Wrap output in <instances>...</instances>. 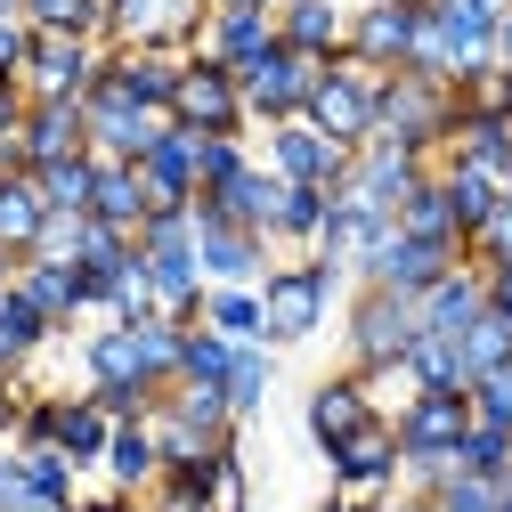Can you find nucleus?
Listing matches in <instances>:
<instances>
[{
  "mask_svg": "<svg viewBox=\"0 0 512 512\" xmlns=\"http://www.w3.org/2000/svg\"><path fill=\"white\" fill-rule=\"evenodd\" d=\"M139 277L155 285L163 317H179V326H204V261H196V204L187 212H147L139 228Z\"/></svg>",
  "mask_w": 512,
  "mask_h": 512,
  "instance_id": "1",
  "label": "nucleus"
},
{
  "mask_svg": "<svg viewBox=\"0 0 512 512\" xmlns=\"http://www.w3.org/2000/svg\"><path fill=\"white\" fill-rule=\"evenodd\" d=\"M456 114H464V90L456 82H431V74H382V131L374 139H391L407 155H447V139H456Z\"/></svg>",
  "mask_w": 512,
  "mask_h": 512,
  "instance_id": "2",
  "label": "nucleus"
},
{
  "mask_svg": "<svg viewBox=\"0 0 512 512\" xmlns=\"http://www.w3.org/2000/svg\"><path fill=\"white\" fill-rule=\"evenodd\" d=\"M399 456H407V488H439L456 472V439L472 431V391H415L399 415Z\"/></svg>",
  "mask_w": 512,
  "mask_h": 512,
  "instance_id": "3",
  "label": "nucleus"
},
{
  "mask_svg": "<svg viewBox=\"0 0 512 512\" xmlns=\"http://www.w3.org/2000/svg\"><path fill=\"white\" fill-rule=\"evenodd\" d=\"M342 277H350V269L317 261V252H301V261H277V269L261 277V301H269V350H293V342H309L317 326H326L334 301H342Z\"/></svg>",
  "mask_w": 512,
  "mask_h": 512,
  "instance_id": "4",
  "label": "nucleus"
},
{
  "mask_svg": "<svg viewBox=\"0 0 512 512\" xmlns=\"http://www.w3.org/2000/svg\"><path fill=\"white\" fill-rule=\"evenodd\" d=\"M301 122H317V131H326L334 147H374V131H382V74H366L358 57L342 49L326 74H317V90H309V114Z\"/></svg>",
  "mask_w": 512,
  "mask_h": 512,
  "instance_id": "5",
  "label": "nucleus"
},
{
  "mask_svg": "<svg viewBox=\"0 0 512 512\" xmlns=\"http://www.w3.org/2000/svg\"><path fill=\"white\" fill-rule=\"evenodd\" d=\"M342 334H350V374L399 366V358H407V342L423 334V301L382 293V285H358V293H350V317H342Z\"/></svg>",
  "mask_w": 512,
  "mask_h": 512,
  "instance_id": "6",
  "label": "nucleus"
},
{
  "mask_svg": "<svg viewBox=\"0 0 512 512\" xmlns=\"http://www.w3.org/2000/svg\"><path fill=\"white\" fill-rule=\"evenodd\" d=\"M317 74H326V66H317V57H301V49H269L261 57V66H244L236 74V90H244V122H252V131H277V122H301L309 114V90H317Z\"/></svg>",
  "mask_w": 512,
  "mask_h": 512,
  "instance_id": "7",
  "label": "nucleus"
},
{
  "mask_svg": "<svg viewBox=\"0 0 512 512\" xmlns=\"http://www.w3.org/2000/svg\"><path fill=\"white\" fill-rule=\"evenodd\" d=\"M155 439H163V464H196V456L236 447V415H228L220 391H187V382H171L163 407H155Z\"/></svg>",
  "mask_w": 512,
  "mask_h": 512,
  "instance_id": "8",
  "label": "nucleus"
},
{
  "mask_svg": "<svg viewBox=\"0 0 512 512\" xmlns=\"http://www.w3.org/2000/svg\"><path fill=\"white\" fill-rule=\"evenodd\" d=\"M456 261H472V252L464 244H423V236H407V228H391V236H382L374 252H366V261L350 269L358 285H382V293H407V301H423L447 269H456Z\"/></svg>",
  "mask_w": 512,
  "mask_h": 512,
  "instance_id": "9",
  "label": "nucleus"
},
{
  "mask_svg": "<svg viewBox=\"0 0 512 512\" xmlns=\"http://www.w3.org/2000/svg\"><path fill=\"white\" fill-rule=\"evenodd\" d=\"M261 163L285 179V187H326V196H342L350 187V147H334L317 122H277V131H261Z\"/></svg>",
  "mask_w": 512,
  "mask_h": 512,
  "instance_id": "10",
  "label": "nucleus"
},
{
  "mask_svg": "<svg viewBox=\"0 0 512 512\" xmlns=\"http://www.w3.org/2000/svg\"><path fill=\"white\" fill-rule=\"evenodd\" d=\"M66 155H90V114L74 98H25V122H17V139H0V163L41 171V163H66Z\"/></svg>",
  "mask_w": 512,
  "mask_h": 512,
  "instance_id": "11",
  "label": "nucleus"
},
{
  "mask_svg": "<svg viewBox=\"0 0 512 512\" xmlns=\"http://www.w3.org/2000/svg\"><path fill=\"white\" fill-rule=\"evenodd\" d=\"M171 122L179 131H196V139H244L252 122H244V90L228 66H212V57H187V74H179V98H171Z\"/></svg>",
  "mask_w": 512,
  "mask_h": 512,
  "instance_id": "12",
  "label": "nucleus"
},
{
  "mask_svg": "<svg viewBox=\"0 0 512 512\" xmlns=\"http://www.w3.org/2000/svg\"><path fill=\"white\" fill-rule=\"evenodd\" d=\"M326 472H334V488H342V496L391 504V496L407 488V456H399V431H391V415H382V423H366L358 439H342L334 456H326Z\"/></svg>",
  "mask_w": 512,
  "mask_h": 512,
  "instance_id": "13",
  "label": "nucleus"
},
{
  "mask_svg": "<svg viewBox=\"0 0 512 512\" xmlns=\"http://www.w3.org/2000/svg\"><path fill=\"white\" fill-rule=\"evenodd\" d=\"M106 82V41H82V33H33V57H25V98H90Z\"/></svg>",
  "mask_w": 512,
  "mask_h": 512,
  "instance_id": "14",
  "label": "nucleus"
},
{
  "mask_svg": "<svg viewBox=\"0 0 512 512\" xmlns=\"http://www.w3.org/2000/svg\"><path fill=\"white\" fill-rule=\"evenodd\" d=\"M423 33V0H358L350 9V57L366 74H407Z\"/></svg>",
  "mask_w": 512,
  "mask_h": 512,
  "instance_id": "15",
  "label": "nucleus"
},
{
  "mask_svg": "<svg viewBox=\"0 0 512 512\" xmlns=\"http://www.w3.org/2000/svg\"><path fill=\"white\" fill-rule=\"evenodd\" d=\"M49 504H82V464L66 447H9L0 512H49Z\"/></svg>",
  "mask_w": 512,
  "mask_h": 512,
  "instance_id": "16",
  "label": "nucleus"
},
{
  "mask_svg": "<svg viewBox=\"0 0 512 512\" xmlns=\"http://www.w3.org/2000/svg\"><path fill=\"white\" fill-rule=\"evenodd\" d=\"M139 179H147V204L155 212H187V204L204 196V139L179 131V122H163L155 147L139 155Z\"/></svg>",
  "mask_w": 512,
  "mask_h": 512,
  "instance_id": "17",
  "label": "nucleus"
},
{
  "mask_svg": "<svg viewBox=\"0 0 512 512\" xmlns=\"http://www.w3.org/2000/svg\"><path fill=\"white\" fill-rule=\"evenodd\" d=\"M301 423H309V439H317V456H334L342 439H358L366 423H382V407L366 399V382H358V374L342 366V374H326V382H317V391H309Z\"/></svg>",
  "mask_w": 512,
  "mask_h": 512,
  "instance_id": "18",
  "label": "nucleus"
},
{
  "mask_svg": "<svg viewBox=\"0 0 512 512\" xmlns=\"http://www.w3.org/2000/svg\"><path fill=\"white\" fill-rule=\"evenodd\" d=\"M179 74H187L179 49H106V90L131 98V106H147V114H163V122H171Z\"/></svg>",
  "mask_w": 512,
  "mask_h": 512,
  "instance_id": "19",
  "label": "nucleus"
},
{
  "mask_svg": "<svg viewBox=\"0 0 512 512\" xmlns=\"http://www.w3.org/2000/svg\"><path fill=\"white\" fill-rule=\"evenodd\" d=\"M196 261H204V285H261L277 269V244L228 220H196Z\"/></svg>",
  "mask_w": 512,
  "mask_h": 512,
  "instance_id": "20",
  "label": "nucleus"
},
{
  "mask_svg": "<svg viewBox=\"0 0 512 512\" xmlns=\"http://www.w3.org/2000/svg\"><path fill=\"white\" fill-rule=\"evenodd\" d=\"M82 114H90V155H106V163H139V155L155 147V131H163V114H147V106H131V98H114L106 82L82 98Z\"/></svg>",
  "mask_w": 512,
  "mask_h": 512,
  "instance_id": "21",
  "label": "nucleus"
},
{
  "mask_svg": "<svg viewBox=\"0 0 512 512\" xmlns=\"http://www.w3.org/2000/svg\"><path fill=\"white\" fill-rule=\"evenodd\" d=\"M423 179H431V163H423V155H407V147H391V139H374V147H358V163H350V196L399 220V204L415 196Z\"/></svg>",
  "mask_w": 512,
  "mask_h": 512,
  "instance_id": "22",
  "label": "nucleus"
},
{
  "mask_svg": "<svg viewBox=\"0 0 512 512\" xmlns=\"http://www.w3.org/2000/svg\"><path fill=\"white\" fill-rule=\"evenodd\" d=\"M82 391H163V382L147 374L139 334L114 326V317H98V334L82 342Z\"/></svg>",
  "mask_w": 512,
  "mask_h": 512,
  "instance_id": "23",
  "label": "nucleus"
},
{
  "mask_svg": "<svg viewBox=\"0 0 512 512\" xmlns=\"http://www.w3.org/2000/svg\"><path fill=\"white\" fill-rule=\"evenodd\" d=\"M269 49H277V17L269 9H212L204 33H196V57H212V66H228V74L261 66Z\"/></svg>",
  "mask_w": 512,
  "mask_h": 512,
  "instance_id": "24",
  "label": "nucleus"
},
{
  "mask_svg": "<svg viewBox=\"0 0 512 512\" xmlns=\"http://www.w3.org/2000/svg\"><path fill=\"white\" fill-rule=\"evenodd\" d=\"M439 163H464V171L512 179V114H504V106L464 98V114H456V139H447V155H439Z\"/></svg>",
  "mask_w": 512,
  "mask_h": 512,
  "instance_id": "25",
  "label": "nucleus"
},
{
  "mask_svg": "<svg viewBox=\"0 0 512 512\" xmlns=\"http://www.w3.org/2000/svg\"><path fill=\"white\" fill-rule=\"evenodd\" d=\"M277 41L317 57V66H334L350 49V0H277Z\"/></svg>",
  "mask_w": 512,
  "mask_h": 512,
  "instance_id": "26",
  "label": "nucleus"
},
{
  "mask_svg": "<svg viewBox=\"0 0 512 512\" xmlns=\"http://www.w3.org/2000/svg\"><path fill=\"white\" fill-rule=\"evenodd\" d=\"M106 439H114V415L90 391H49V447H66L82 472H98L106 464Z\"/></svg>",
  "mask_w": 512,
  "mask_h": 512,
  "instance_id": "27",
  "label": "nucleus"
},
{
  "mask_svg": "<svg viewBox=\"0 0 512 512\" xmlns=\"http://www.w3.org/2000/svg\"><path fill=\"white\" fill-rule=\"evenodd\" d=\"M480 317H488V269H480V261H456V269L423 293V334H447V342H456V334L480 326Z\"/></svg>",
  "mask_w": 512,
  "mask_h": 512,
  "instance_id": "28",
  "label": "nucleus"
},
{
  "mask_svg": "<svg viewBox=\"0 0 512 512\" xmlns=\"http://www.w3.org/2000/svg\"><path fill=\"white\" fill-rule=\"evenodd\" d=\"M98 480L122 488V496H155V480H163V439H155V423H114Z\"/></svg>",
  "mask_w": 512,
  "mask_h": 512,
  "instance_id": "29",
  "label": "nucleus"
},
{
  "mask_svg": "<svg viewBox=\"0 0 512 512\" xmlns=\"http://www.w3.org/2000/svg\"><path fill=\"white\" fill-rule=\"evenodd\" d=\"M17 293L49 317L57 334L90 317V301H82V269H74V261H25V269H17Z\"/></svg>",
  "mask_w": 512,
  "mask_h": 512,
  "instance_id": "30",
  "label": "nucleus"
},
{
  "mask_svg": "<svg viewBox=\"0 0 512 512\" xmlns=\"http://www.w3.org/2000/svg\"><path fill=\"white\" fill-rule=\"evenodd\" d=\"M49 220H57V212H49V196H41V179H33V171H0V244H9L17 261H33V244H41Z\"/></svg>",
  "mask_w": 512,
  "mask_h": 512,
  "instance_id": "31",
  "label": "nucleus"
},
{
  "mask_svg": "<svg viewBox=\"0 0 512 512\" xmlns=\"http://www.w3.org/2000/svg\"><path fill=\"white\" fill-rule=\"evenodd\" d=\"M147 179H139V163H106L98 155V187H90V220H106V228H122V236H139L147 228Z\"/></svg>",
  "mask_w": 512,
  "mask_h": 512,
  "instance_id": "32",
  "label": "nucleus"
},
{
  "mask_svg": "<svg viewBox=\"0 0 512 512\" xmlns=\"http://www.w3.org/2000/svg\"><path fill=\"white\" fill-rule=\"evenodd\" d=\"M439 171V187H447V204H456V228H464V252H472V236L496 220V204H504V179H488V171H464V163H431Z\"/></svg>",
  "mask_w": 512,
  "mask_h": 512,
  "instance_id": "33",
  "label": "nucleus"
},
{
  "mask_svg": "<svg viewBox=\"0 0 512 512\" xmlns=\"http://www.w3.org/2000/svg\"><path fill=\"white\" fill-rule=\"evenodd\" d=\"M204 326L228 334V342H269V301H261V285H212V293H204Z\"/></svg>",
  "mask_w": 512,
  "mask_h": 512,
  "instance_id": "34",
  "label": "nucleus"
},
{
  "mask_svg": "<svg viewBox=\"0 0 512 512\" xmlns=\"http://www.w3.org/2000/svg\"><path fill=\"white\" fill-rule=\"evenodd\" d=\"M269 382H277V350H269V342H236V366H228V382H220L228 415L252 423V415L269 407Z\"/></svg>",
  "mask_w": 512,
  "mask_h": 512,
  "instance_id": "35",
  "label": "nucleus"
},
{
  "mask_svg": "<svg viewBox=\"0 0 512 512\" xmlns=\"http://www.w3.org/2000/svg\"><path fill=\"white\" fill-rule=\"evenodd\" d=\"M228 366H236V342L228 334H212V326H187L179 334V382H187V391H220Z\"/></svg>",
  "mask_w": 512,
  "mask_h": 512,
  "instance_id": "36",
  "label": "nucleus"
},
{
  "mask_svg": "<svg viewBox=\"0 0 512 512\" xmlns=\"http://www.w3.org/2000/svg\"><path fill=\"white\" fill-rule=\"evenodd\" d=\"M326 212H334L326 187H285V196H277V220H269V244L309 252V244H317V228H326Z\"/></svg>",
  "mask_w": 512,
  "mask_h": 512,
  "instance_id": "37",
  "label": "nucleus"
},
{
  "mask_svg": "<svg viewBox=\"0 0 512 512\" xmlns=\"http://www.w3.org/2000/svg\"><path fill=\"white\" fill-rule=\"evenodd\" d=\"M399 366H407V382H415V391H464V350L447 342V334H415Z\"/></svg>",
  "mask_w": 512,
  "mask_h": 512,
  "instance_id": "38",
  "label": "nucleus"
},
{
  "mask_svg": "<svg viewBox=\"0 0 512 512\" xmlns=\"http://www.w3.org/2000/svg\"><path fill=\"white\" fill-rule=\"evenodd\" d=\"M399 228L407 236H423V244H464V228H456V204H447V187H439V171L415 187V196L399 204Z\"/></svg>",
  "mask_w": 512,
  "mask_h": 512,
  "instance_id": "39",
  "label": "nucleus"
},
{
  "mask_svg": "<svg viewBox=\"0 0 512 512\" xmlns=\"http://www.w3.org/2000/svg\"><path fill=\"white\" fill-rule=\"evenodd\" d=\"M456 472H480V480H512V431L472 415V431L456 439Z\"/></svg>",
  "mask_w": 512,
  "mask_h": 512,
  "instance_id": "40",
  "label": "nucleus"
},
{
  "mask_svg": "<svg viewBox=\"0 0 512 512\" xmlns=\"http://www.w3.org/2000/svg\"><path fill=\"white\" fill-rule=\"evenodd\" d=\"M25 25H33V33H82V41H106V0H25Z\"/></svg>",
  "mask_w": 512,
  "mask_h": 512,
  "instance_id": "41",
  "label": "nucleus"
},
{
  "mask_svg": "<svg viewBox=\"0 0 512 512\" xmlns=\"http://www.w3.org/2000/svg\"><path fill=\"white\" fill-rule=\"evenodd\" d=\"M456 350H464V391H472V382L480 374H496V366H512V317H480V326L472 334H456Z\"/></svg>",
  "mask_w": 512,
  "mask_h": 512,
  "instance_id": "42",
  "label": "nucleus"
},
{
  "mask_svg": "<svg viewBox=\"0 0 512 512\" xmlns=\"http://www.w3.org/2000/svg\"><path fill=\"white\" fill-rule=\"evenodd\" d=\"M41 196L49 212H90V187H98V155H66V163H41Z\"/></svg>",
  "mask_w": 512,
  "mask_h": 512,
  "instance_id": "43",
  "label": "nucleus"
},
{
  "mask_svg": "<svg viewBox=\"0 0 512 512\" xmlns=\"http://www.w3.org/2000/svg\"><path fill=\"white\" fill-rule=\"evenodd\" d=\"M431 512H504V480H480V472H447L431 488Z\"/></svg>",
  "mask_w": 512,
  "mask_h": 512,
  "instance_id": "44",
  "label": "nucleus"
},
{
  "mask_svg": "<svg viewBox=\"0 0 512 512\" xmlns=\"http://www.w3.org/2000/svg\"><path fill=\"white\" fill-rule=\"evenodd\" d=\"M0 334H9V342H17L25 358H41V350L57 342V326H49V317H41V309H33V301H25L17 285H9V293H0Z\"/></svg>",
  "mask_w": 512,
  "mask_h": 512,
  "instance_id": "45",
  "label": "nucleus"
},
{
  "mask_svg": "<svg viewBox=\"0 0 512 512\" xmlns=\"http://www.w3.org/2000/svg\"><path fill=\"white\" fill-rule=\"evenodd\" d=\"M261 163V147L252 139H204V187H228L236 171H252Z\"/></svg>",
  "mask_w": 512,
  "mask_h": 512,
  "instance_id": "46",
  "label": "nucleus"
},
{
  "mask_svg": "<svg viewBox=\"0 0 512 512\" xmlns=\"http://www.w3.org/2000/svg\"><path fill=\"white\" fill-rule=\"evenodd\" d=\"M82 228H90V212H57L33 244V261H82Z\"/></svg>",
  "mask_w": 512,
  "mask_h": 512,
  "instance_id": "47",
  "label": "nucleus"
},
{
  "mask_svg": "<svg viewBox=\"0 0 512 512\" xmlns=\"http://www.w3.org/2000/svg\"><path fill=\"white\" fill-rule=\"evenodd\" d=\"M472 415L512 431V366H496V374H480V382H472Z\"/></svg>",
  "mask_w": 512,
  "mask_h": 512,
  "instance_id": "48",
  "label": "nucleus"
},
{
  "mask_svg": "<svg viewBox=\"0 0 512 512\" xmlns=\"http://www.w3.org/2000/svg\"><path fill=\"white\" fill-rule=\"evenodd\" d=\"M472 261H480V269L512 261V196H504V204H496V220H488V228L472 236Z\"/></svg>",
  "mask_w": 512,
  "mask_h": 512,
  "instance_id": "49",
  "label": "nucleus"
},
{
  "mask_svg": "<svg viewBox=\"0 0 512 512\" xmlns=\"http://www.w3.org/2000/svg\"><path fill=\"white\" fill-rule=\"evenodd\" d=\"M25 57H33V25H0V82H25Z\"/></svg>",
  "mask_w": 512,
  "mask_h": 512,
  "instance_id": "50",
  "label": "nucleus"
},
{
  "mask_svg": "<svg viewBox=\"0 0 512 512\" xmlns=\"http://www.w3.org/2000/svg\"><path fill=\"white\" fill-rule=\"evenodd\" d=\"M74 512H147V496H122V488H82Z\"/></svg>",
  "mask_w": 512,
  "mask_h": 512,
  "instance_id": "51",
  "label": "nucleus"
},
{
  "mask_svg": "<svg viewBox=\"0 0 512 512\" xmlns=\"http://www.w3.org/2000/svg\"><path fill=\"white\" fill-rule=\"evenodd\" d=\"M17 122H25V82H0V139H17Z\"/></svg>",
  "mask_w": 512,
  "mask_h": 512,
  "instance_id": "52",
  "label": "nucleus"
},
{
  "mask_svg": "<svg viewBox=\"0 0 512 512\" xmlns=\"http://www.w3.org/2000/svg\"><path fill=\"white\" fill-rule=\"evenodd\" d=\"M317 512H382V504H366V496H342V488H334V496L317 504Z\"/></svg>",
  "mask_w": 512,
  "mask_h": 512,
  "instance_id": "53",
  "label": "nucleus"
},
{
  "mask_svg": "<svg viewBox=\"0 0 512 512\" xmlns=\"http://www.w3.org/2000/svg\"><path fill=\"white\" fill-rule=\"evenodd\" d=\"M17 269H25V261H17V252H9V244H0V293H9V285H17Z\"/></svg>",
  "mask_w": 512,
  "mask_h": 512,
  "instance_id": "54",
  "label": "nucleus"
},
{
  "mask_svg": "<svg viewBox=\"0 0 512 512\" xmlns=\"http://www.w3.org/2000/svg\"><path fill=\"white\" fill-rule=\"evenodd\" d=\"M212 9H269L277 17V0H212Z\"/></svg>",
  "mask_w": 512,
  "mask_h": 512,
  "instance_id": "55",
  "label": "nucleus"
},
{
  "mask_svg": "<svg viewBox=\"0 0 512 512\" xmlns=\"http://www.w3.org/2000/svg\"><path fill=\"white\" fill-rule=\"evenodd\" d=\"M496 66H504V74H512V25H504V49H496Z\"/></svg>",
  "mask_w": 512,
  "mask_h": 512,
  "instance_id": "56",
  "label": "nucleus"
},
{
  "mask_svg": "<svg viewBox=\"0 0 512 512\" xmlns=\"http://www.w3.org/2000/svg\"><path fill=\"white\" fill-rule=\"evenodd\" d=\"M0 480H9V447H0Z\"/></svg>",
  "mask_w": 512,
  "mask_h": 512,
  "instance_id": "57",
  "label": "nucleus"
},
{
  "mask_svg": "<svg viewBox=\"0 0 512 512\" xmlns=\"http://www.w3.org/2000/svg\"><path fill=\"white\" fill-rule=\"evenodd\" d=\"M504 512H512V480H504Z\"/></svg>",
  "mask_w": 512,
  "mask_h": 512,
  "instance_id": "58",
  "label": "nucleus"
},
{
  "mask_svg": "<svg viewBox=\"0 0 512 512\" xmlns=\"http://www.w3.org/2000/svg\"><path fill=\"white\" fill-rule=\"evenodd\" d=\"M504 196H512V179H504Z\"/></svg>",
  "mask_w": 512,
  "mask_h": 512,
  "instance_id": "59",
  "label": "nucleus"
},
{
  "mask_svg": "<svg viewBox=\"0 0 512 512\" xmlns=\"http://www.w3.org/2000/svg\"><path fill=\"white\" fill-rule=\"evenodd\" d=\"M0 171H9V163H0Z\"/></svg>",
  "mask_w": 512,
  "mask_h": 512,
  "instance_id": "60",
  "label": "nucleus"
}]
</instances>
